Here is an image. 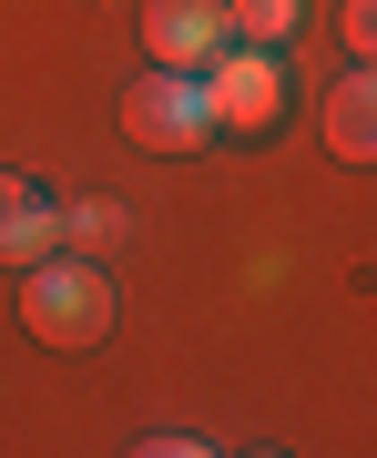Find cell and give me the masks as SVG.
Returning <instances> with one entry per match:
<instances>
[{
  "label": "cell",
  "instance_id": "cell-2",
  "mask_svg": "<svg viewBox=\"0 0 377 458\" xmlns=\"http://www.w3.org/2000/svg\"><path fill=\"white\" fill-rule=\"evenodd\" d=\"M123 132L143 153H194L204 132H214V92H204V72H143V82L123 92Z\"/></svg>",
  "mask_w": 377,
  "mask_h": 458
},
{
  "label": "cell",
  "instance_id": "cell-11",
  "mask_svg": "<svg viewBox=\"0 0 377 458\" xmlns=\"http://www.w3.org/2000/svg\"><path fill=\"white\" fill-rule=\"evenodd\" d=\"M255 458H276V448H255Z\"/></svg>",
  "mask_w": 377,
  "mask_h": 458
},
{
  "label": "cell",
  "instance_id": "cell-6",
  "mask_svg": "<svg viewBox=\"0 0 377 458\" xmlns=\"http://www.w3.org/2000/svg\"><path fill=\"white\" fill-rule=\"evenodd\" d=\"M327 153L337 164H377V62H357L327 92Z\"/></svg>",
  "mask_w": 377,
  "mask_h": 458
},
{
  "label": "cell",
  "instance_id": "cell-4",
  "mask_svg": "<svg viewBox=\"0 0 377 458\" xmlns=\"http://www.w3.org/2000/svg\"><path fill=\"white\" fill-rule=\"evenodd\" d=\"M143 51L153 72H214V51H235L225 0H143Z\"/></svg>",
  "mask_w": 377,
  "mask_h": 458
},
{
  "label": "cell",
  "instance_id": "cell-8",
  "mask_svg": "<svg viewBox=\"0 0 377 458\" xmlns=\"http://www.w3.org/2000/svg\"><path fill=\"white\" fill-rule=\"evenodd\" d=\"M62 245H123V204H102V194L72 204V214H62Z\"/></svg>",
  "mask_w": 377,
  "mask_h": 458
},
{
  "label": "cell",
  "instance_id": "cell-1",
  "mask_svg": "<svg viewBox=\"0 0 377 458\" xmlns=\"http://www.w3.org/2000/svg\"><path fill=\"white\" fill-rule=\"evenodd\" d=\"M21 327L41 346H62V357L102 346L113 336V276H102L92 255H41L31 276H21Z\"/></svg>",
  "mask_w": 377,
  "mask_h": 458
},
{
  "label": "cell",
  "instance_id": "cell-3",
  "mask_svg": "<svg viewBox=\"0 0 377 458\" xmlns=\"http://www.w3.org/2000/svg\"><path fill=\"white\" fill-rule=\"evenodd\" d=\"M204 92H214V132H245V143H255V132L286 123V72H276V51H255V41L214 51Z\"/></svg>",
  "mask_w": 377,
  "mask_h": 458
},
{
  "label": "cell",
  "instance_id": "cell-9",
  "mask_svg": "<svg viewBox=\"0 0 377 458\" xmlns=\"http://www.w3.org/2000/svg\"><path fill=\"white\" fill-rule=\"evenodd\" d=\"M337 31H347V51H357V62H377V0H347Z\"/></svg>",
  "mask_w": 377,
  "mask_h": 458
},
{
  "label": "cell",
  "instance_id": "cell-7",
  "mask_svg": "<svg viewBox=\"0 0 377 458\" xmlns=\"http://www.w3.org/2000/svg\"><path fill=\"white\" fill-rule=\"evenodd\" d=\"M225 21H235V41H255V51H276L306 31V0H225Z\"/></svg>",
  "mask_w": 377,
  "mask_h": 458
},
{
  "label": "cell",
  "instance_id": "cell-5",
  "mask_svg": "<svg viewBox=\"0 0 377 458\" xmlns=\"http://www.w3.org/2000/svg\"><path fill=\"white\" fill-rule=\"evenodd\" d=\"M51 245H62V204H51L31 174H0V265H21V276H31Z\"/></svg>",
  "mask_w": 377,
  "mask_h": 458
},
{
  "label": "cell",
  "instance_id": "cell-10",
  "mask_svg": "<svg viewBox=\"0 0 377 458\" xmlns=\"http://www.w3.org/2000/svg\"><path fill=\"white\" fill-rule=\"evenodd\" d=\"M123 458H214V448H204V438H184V428H164V438H133Z\"/></svg>",
  "mask_w": 377,
  "mask_h": 458
}]
</instances>
